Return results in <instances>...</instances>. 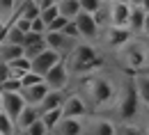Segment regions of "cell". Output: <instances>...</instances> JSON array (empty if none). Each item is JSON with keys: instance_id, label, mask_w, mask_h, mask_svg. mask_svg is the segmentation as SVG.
Wrapping results in <instances>:
<instances>
[{"instance_id": "obj_1", "label": "cell", "mask_w": 149, "mask_h": 135, "mask_svg": "<svg viewBox=\"0 0 149 135\" xmlns=\"http://www.w3.org/2000/svg\"><path fill=\"white\" fill-rule=\"evenodd\" d=\"M64 62H67V66H69L71 73L83 76V78L94 76V71L103 66V57H101V53L94 48L90 41H80V44L74 48V53L64 60Z\"/></svg>"}, {"instance_id": "obj_2", "label": "cell", "mask_w": 149, "mask_h": 135, "mask_svg": "<svg viewBox=\"0 0 149 135\" xmlns=\"http://www.w3.org/2000/svg\"><path fill=\"white\" fill-rule=\"evenodd\" d=\"M80 87L85 89L90 103L96 105V108H99V105L112 103V101L117 98V94H119L115 80H110L108 76H101V73H94V76L83 78V80H80Z\"/></svg>"}, {"instance_id": "obj_3", "label": "cell", "mask_w": 149, "mask_h": 135, "mask_svg": "<svg viewBox=\"0 0 149 135\" xmlns=\"http://www.w3.org/2000/svg\"><path fill=\"white\" fill-rule=\"evenodd\" d=\"M140 92H138V85H135V76L126 73V82L119 87V98H117V117L122 124H131L138 112H140Z\"/></svg>"}, {"instance_id": "obj_4", "label": "cell", "mask_w": 149, "mask_h": 135, "mask_svg": "<svg viewBox=\"0 0 149 135\" xmlns=\"http://www.w3.org/2000/svg\"><path fill=\"white\" fill-rule=\"evenodd\" d=\"M124 62H126V69H133V71L142 73V69L149 62V48L140 41H131L124 48Z\"/></svg>"}, {"instance_id": "obj_5", "label": "cell", "mask_w": 149, "mask_h": 135, "mask_svg": "<svg viewBox=\"0 0 149 135\" xmlns=\"http://www.w3.org/2000/svg\"><path fill=\"white\" fill-rule=\"evenodd\" d=\"M46 44H48L51 51H55L57 55H62V57L67 60L71 53H74V48L80 44V41L69 39L64 32H46Z\"/></svg>"}, {"instance_id": "obj_6", "label": "cell", "mask_w": 149, "mask_h": 135, "mask_svg": "<svg viewBox=\"0 0 149 135\" xmlns=\"http://www.w3.org/2000/svg\"><path fill=\"white\" fill-rule=\"evenodd\" d=\"M87 112H90V108H87V98L80 96V94L67 96L64 105H62V117H64V119H85Z\"/></svg>"}, {"instance_id": "obj_7", "label": "cell", "mask_w": 149, "mask_h": 135, "mask_svg": "<svg viewBox=\"0 0 149 135\" xmlns=\"http://www.w3.org/2000/svg\"><path fill=\"white\" fill-rule=\"evenodd\" d=\"M69 78H71V71L67 66V62H60L57 66H53L48 73H46V85L53 89V92H64V87L69 85Z\"/></svg>"}, {"instance_id": "obj_8", "label": "cell", "mask_w": 149, "mask_h": 135, "mask_svg": "<svg viewBox=\"0 0 149 135\" xmlns=\"http://www.w3.org/2000/svg\"><path fill=\"white\" fill-rule=\"evenodd\" d=\"M60 62H64V57H62V55H57L55 51H51V48H48L46 53H41L39 57L32 60V71L39 73L41 78H46V73H48L53 66H57Z\"/></svg>"}, {"instance_id": "obj_9", "label": "cell", "mask_w": 149, "mask_h": 135, "mask_svg": "<svg viewBox=\"0 0 149 135\" xmlns=\"http://www.w3.org/2000/svg\"><path fill=\"white\" fill-rule=\"evenodd\" d=\"M76 25H78V30H80V37L85 39V41H90L92 44L94 39H99V23L94 19L92 14H87V12H80L78 14V19H76Z\"/></svg>"}, {"instance_id": "obj_10", "label": "cell", "mask_w": 149, "mask_h": 135, "mask_svg": "<svg viewBox=\"0 0 149 135\" xmlns=\"http://www.w3.org/2000/svg\"><path fill=\"white\" fill-rule=\"evenodd\" d=\"M108 23L112 28H129V23H131V5L129 2L110 5L108 7Z\"/></svg>"}, {"instance_id": "obj_11", "label": "cell", "mask_w": 149, "mask_h": 135, "mask_svg": "<svg viewBox=\"0 0 149 135\" xmlns=\"http://www.w3.org/2000/svg\"><path fill=\"white\" fill-rule=\"evenodd\" d=\"M131 37H133V32H131L129 28H112L108 25V30H106V44L110 46V48H126L131 44Z\"/></svg>"}, {"instance_id": "obj_12", "label": "cell", "mask_w": 149, "mask_h": 135, "mask_svg": "<svg viewBox=\"0 0 149 135\" xmlns=\"http://www.w3.org/2000/svg\"><path fill=\"white\" fill-rule=\"evenodd\" d=\"M5 96V112L12 121H19V117L23 115V110L28 108L23 94H2Z\"/></svg>"}, {"instance_id": "obj_13", "label": "cell", "mask_w": 149, "mask_h": 135, "mask_svg": "<svg viewBox=\"0 0 149 135\" xmlns=\"http://www.w3.org/2000/svg\"><path fill=\"white\" fill-rule=\"evenodd\" d=\"M21 94H23V98H25V103H28V105H35V108H39V105L44 103V98L51 94V87H48L46 82H41V85H35V87L23 89Z\"/></svg>"}, {"instance_id": "obj_14", "label": "cell", "mask_w": 149, "mask_h": 135, "mask_svg": "<svg viewBox=\"0 0 149 135\" xmlns=\"http://www.w3.org/2000/svg\"><path fill=\"white\" fill-rule=\"evenodd\" d=\"M85 135H117V126L112 124L110 119H103V117H96L87 124Z\"/></svg>"}, {"instance_id": "obj_15", "label": "cell", "mask_w": 149, "mask_h": 135, "mask_svg": "<svg viewBox=\"0 0 149 135\" xmlns=\"http://www.w3.org/2000/svg\"><path fill=\"white\" fill-rule=\"evenodd\" d=\"M85 119H62L55 128V135H85Z\"/></svg>"}, {"instance_id": "obj_16", "label": "cell", "mask_w": 149, "mask_h": 135, "mask_svg": "<svg viewBox=\"0 0 149 135\" xmlns=\"http://www.w3.org/2000/svg\"><path fill=\"white\" fill-rule=\"evenodd\" d=\"M41 119V110L35 108V105H28L25 110H23V115L19 117V121H16V126H19V131H28L35 121Z\"/></svg>"}, {"instance_id": "obj_17", "label": "cell", "mask_w": 149, "mask_h": 135, "mask_svg": "<svg viewBox=\"0 0 149 135\" xmlns=\"http://www.w3.org/2000/svg\"><path fill=\"white\" fill-rule=\"evenodd\" d=\"M25 55V48L23 46H14V44H0V60L5 62V64H12L14 60H19Z\"/></svg>"}, {"instance_id": "obj_18", "label": "cell", "mask_w": 149, "mask_h": 135, "mask_svg": "<svg viewBox=\"0 0 149 135\" xmlns=\"http://www.w3.org/2000/svg\"><path fill=\"white\" fill-rule=\"evenodd\" d=\"M64 101H67L64 92H53V89H51V94L44 98V103L39 105V110H41V115H44V112H51V110H60V108L64 105Z\"/></svg>"}, {"instance_id": "obj_19", "label": "cell", "mask_w": 149, "mask_h": 135, "mask_svg": "<svg viewBox=\"0 0 149 135\" xmlns=\"http://www.w3.org/2000/svg\"><path fill=\"white\" fill-rule=\"evenodd\" d=\"M145 21H147V12L142 7H131V23H129V30L140 35L145 32Z\"/></svg>"}, {"instance_id": "obj_20", "label": "cell", "mask_w": 149, "mask_h": 135, "mask_svg": "<svg viewBox=\"0 0 149 135\" xmlns=\"http://www.w3.org/2000/svg\"><path fill=\"white\" fill-rule=\"evenodd\" d=\"M57 7H60V16H64L69 21H76L78 14L83 12L80 0H62V2H57Z\"/></svg>"}, {"instance_id": "obj_21", "label": "cell", "mask_w": 149, "mask_h": 135, "mask_svg": "<svg viewBox=\"0 0 149 135\" xmlns=\"http://www.w3.org/2000/svg\"><path fill=\"white\" fill-rule=\"evenodd\" d=\"M19 16H23V19H28V21L41 19V7H39V2H37V0H23Z\"/></svg>"}, {"instance_id": "obj_22", "label": "cell", "mask_w": 149, "mask_h": 135, "mask_svg": "<svg viewBox=\"0 0 149 135\" xmlns=\"http://www.w3.org/2000/svg\"><path fill=\"white\" fill-rule=\"evenodd\" d=\"M135 85H138V92H140V98H142V103L147 105L149 110V73H138L135 76Z\"/></svg>"}, {"instance_id": "obj_23", "label": "cell", "mask_w": 149, "mask_h": 135, "mask_svg": "<svg viewBox=\"0 0 149 135\" xmlns=\"http://www.w3.org/2000/svg\"><path fill=\"white\" fill-rule=\"evenodd\" d=\"M64 117H62V108L60 110H51V112H44L41 115V121L46 124V128L51 131V133H55V128L60 126V121H62Z\"/></svg>"}, {"instance_id": "obj_24", "label": "cell", "mask_w": 149, "mask_h": 135, "mask_svg": "<svg viewBox=\"0 0 149 135\" xmlns=\"http://www.w3.org/2000/svg\"><path fill=\"white\" fill-rule=\"evenodd\" d=\"M19 133V126L16 121H12L7 112H0V135H16Z\"/></svg>"}, {"instance_id": "obj_25", "label": "cell", "mask_w": 149, "mask_h": 135, "mask_svg": "<svg viewBox=\"0 0 149 135\" xmlns=\"http://www.w3.org/2000/svg\"><path fill=\"white\" fill-rule=\"evenodd\" d=\"M7 44H14V46H25V35L16 30L14 25H9V30H7Z\"/></svg>"}, {"instance_id": "obj_26", "label": "cell", "mask_w": 149, "mask_h": 135, "mask_svg": "<svg viewBox=\"0 0 149 135\" xmlns=\"http://www.w3.org/2000/svg\"><path fill=\"white\" fill-rule=\"evenodd\" d=\"M117 135H147L145 133V128H140L138 124L133 126V124H119L117 126Z\"/></svg>"}, {"instance_id": "obj_27", "label": "cell", "mask_w": 149, "mask_h": 135, "mask_svg": "<svg viewBox=\"0 0 149 135\" xmlns=\"http://www.w3.org/2000/svg\"><path fill=\"white\" fill-rule=\"evenodd\" d=\"M57 19H60V7H57V5H53V7H48V9L41 12V21L46 23V30H48V25H51L53 21H57Z\"/></svg>"}, {"instance_id": "obj_28", "label": "cell", "mask_w": 149, "mask_h": 135, "mask_svg": "<svg viewBox=\"0 0 149 135\" xmlns=\"http://www.w3.org/2000/svg\"><path fill=\"white\" fill-rule=\"evenodd\" d=\"M80 7H83V12H87V14H92V16H96V14L103 9L101 0H80Z\"/></svg>"}, {"instance_id": "obj_29", "label": "cell", "mask_w": 149, "mask_h": 135, "mask_svg": "<svg viewBox=\"0 0 149 135\" xmlns=\"http://www.w3.org/2000/svg\"><path fill=\"white\" fill-rule=\"evenodd\" d=\"M46 51H48V44L41 41V44H35V46H28V48H25V57L35 60V57H39L41 53H46Z\"/></svg>"}, {"instance_id": "obj_30", "label": "cell", "mask_w": 149, "mask_h": 135, "mask_svg": "<svg viewBox=\"0 0 149 135\" xmlns=\"http://www.w3.org/2000/svg\"><path fill=\"white\" fill-rule=\"evenodd\" d=\"M21 82H23V89H28V87H35V85H41V82H46L44 78L35 73V71H30V73H25V76L21 78Z\"/></svg>"}, {"instance_id": "obj_31", "label": "cell", "mask_w": 149, "mask_h": 135, "mask_svg": "<svg viewBox=\"0 0 149 135\" xmlns=\"http://www.w3.org/2000/svg\"><path fill=\"white\" fill-rule=\"evenodd\" d=\"M16 30H21L23 35H30L32 32V21H28V19H23V16H16L14 19V23H12Z\"/></svg>"}, {"instance_id": "obj_32", "label": "cell", "mask_w": 149, "mask_h": 135, "mask_svg": "<svg viewBox=\"0 0 149 135\" xmlns=\"http://www.w3.org/2000/svg\"><path fill=\"white\" fill-rule=\"evenodd\" d=\"M69 23H71L69 19H64V16H60L57 21H53V23L48 25V30H46V32H64V28H67Z\"/></svg>"}, {"instance_id": "obj_33", "label": "cell", "mask_w": 149, "mask_h": 135, "mask_svg": "<svg viewBox=\"0 0 149 135\" xmlns=\"http://www.w3.org/2000/svg\"><path fill=\"white\" fill-rule=\"evenodd\" d=\"M28 133H30V135H51V131H48V128H46V124L39 119V121H35V124L28 128Z\"/></svg>"}, {"instance_id": "obj_34", "label": "cell", "mask_w": 149, "mask_h": 135, "mask_svg": "<svg viewBox=\"0 0 149 135\" xmlns=\"http://www.w3.org/2000/svg\"><path fill=\"white\" fill-rule=\"evenodd\" d=\"M64 35H67L69 39H74V41H80V39H83V37H80V30H78V25H76V21H71V23L64 28Z\"/></svg>"}, {"instance_id": "obj_35", "label": "cell", "mask_w": 149, "mask_h": 135, "mask_svg": "<svg viewBox=\"0 0 149 135\" xmlns=\"http://www.w3.org/2000/svg\"><path fill=\"white\" fill-rule=\"evenodd\" d=\"M41 41H46V35L30 32V35H25V46H23V48H28V46H35V44H41Z\"/></svg>"}, {"instance_id": "obj_36", "label": "cell", "mask_w": 149, "mask_h": 135, "mask_svg": "<svg viewBox=\"0 0 149 135\" xmlns=\"http://www.w3.org/2000/svg\"><path fill=\"white\" fill-rule=\"evenodd\" d=\"M0 7H2V14H12L14 12V7H16V0H0Z\"/></svg>"}, {"instance_id": "obj_37", "label": "cell", "mask_w": 149, "mask_h": 135, "mask_svg": "<svg viewBox=\"0 0 149 135\" xmlns=\"http://www.w3.org/2000/svg\"><path fill=\"white\" fill-rule=\"evenodd\" d=\"M9 78H12V69H9V64L2 62V64H0V85H2L5 80H9Z\"/></svg>"}, {"instance_id": "obj_38", "label": "cell", "mask_w": 149, "mask_h": 135, "mask_svg": "<svg viewBox=\"0 0 149 135\" xmlns=\"http://www.w3.org/2000/svg\"><path fill=\"white\" fill-rule=\"evenodd\" d=\"M122 2H129V0H101V5L110 7V5H122Z\"/></svg>"}, {"instance_id": "obj_39", "label": "cell", "mask_w": 149, "mask_h": 135, "mask_svg": "<svg viewBox=\"0 0 149 135\" xmlns=\"http://www.w3.org/2000/svg\"><path fill=\"white\" fill-rule=\"evenodd\" d=\"M142 2H145V0H129L131 7H142Z\"/></svg>"}, {"instance_id": "obj_40", "label": "cell", "mask_w": 149, "mask_h": 135, "mask_svg": "<svg viewBox=\"0 0 149 135\" xmlns=\"http://www.w3.org/2000/svg\"><path fill=\"white\" fill-rule=\"evenodd\" d=\"M0 112H5V96H2V92H0Z\"/></svg>"}, {"instance_id": "obj_41", "label": "cell", "mask_w": 149, "mask_h": 135, "mask_svg": "<svg viewBox=\"0 0 149 135\" xmlns=\"http://www.w3.org/2000/svg\"><path fill=\"white\" fill-rule=\"evenodd\" d=\"M145 126H147V128H145V133L149 135V110H147V124H145Z\"/></svg>"}, {"instance_id": "obj_42", "label": "cell", "mask_w": 149, "mask_h": 135, "mask_svg": "<svg viewBox=\"0 0 149 135\" xmlns=\"http://www.w3.org/2000/svg\"><path fill=\"white\" fill-rule=\"evenodd\" d=\"M142 9H145V12H149V0H145V2H142Z\"/></svg>"}, {"instance_id": "obj_43", "label": "cell", "mask_w": 149, "mask_h": 135, "mask_svg": "<svg viewBox=\"0 0 149 135\" xmlns=\"http://www.w3.org/2000/svg\"><path fill=\"white\" fill-rule=\"evenodd\" d=\"M16 135H30V133H28V131H19Z\"/></svg>"}, {"instance_id": "obj_44", "label": "cell", "mask_w": 149, "mask_h": 135, "mask_svg": "<svg viewBox=\"0 0 149 135\" xmlns=\"http://www.w3.org/2000/svg\"><path fill=\"white\" fill-rule=\"evenodd\" d=\"M0 16H2V7H0Z\"/></svg>"}, {"instance_id": "obj_45", "label": "cell", "mask_w": 149, "mask_h": 135, "mask_svg": "<svg viewBox=\"0 0 149 135\" xmlns=\"http://www.w3.org/2000/svg\"><path fill=\"white\" fill-rule=\"evenodd\" d=\"M55 2H62V0H55Z\"/></svg>"}, {"instance_id": "obj_46", "label": "cell", "mask_w": 149, "mask_h": 135, "mask_svg": "<svg viewBox=\"0 0 149 135\" xmlns=\"http://www.w3.org/2000/svg\"><path fill=\"white\" fill-rule=\"evenodd\" d=\"M0 64H2V60H0Z\"/></svg>"}]
</instances>
